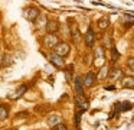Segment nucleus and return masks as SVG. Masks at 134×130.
<instances>
[{"instance_id": "obj_6", "label": "nucleus", "mask_w": 134, "mask_h": 130, "mask_svg": "<svg viewBox=\"0 0 134 130\" xmlns=\"http://www.w3.org/2000/svg\"><path fill=\"white\" fill-rule=\"evenodd\" d=\"M75 104H76V107L79 108V111H81V113H84L85 110L88 108V101H87V98L84 97V94H76Z\"/></svg>"}, {"instance_id": "obj_24", "label": "nucleus", "mask_w": 134, "mask_h": 130, "mask_svg": "<svg viewBox=\"0 0 134 130\" xmlns=\"http://www.w3.org/2000/svg\"><path fill=\"white\" fill-rule=\"evenodd\" d=\"M124 23H125V28H128V26H131V25H134V16H125V19H124Z\"/></svg>"}, {"instance_id": "obj_4", "label": "nucleus", "mask_w": 134, "mask_h": 130, "mask_svg": "<svg viewBox=\"0 0 134 130\" xmlns=\"http://www.w3.org/2000/svg\"><path fill=\"white\" fill-rule=\"evenodd\" d=\"M84 43L87 48H92L94 45H95V32L92 30V28H88V30L85 32L84 35Z\"/></svg>"}, {"instance_id": "obj_9", "label": "nucleus", "mask_w": 134, "mask_h": 130, "mask_svg": "<svg viewBox=\"0 0 134 130\" xmlns=\"http://www.w3.org/2000/svg\"><path fill=\"white\" fill-rule=\"evenodd\" d=\"M71 39H72V42L75 43V45H78V43L81 42V32H79L78 26H75V25L71 28Z\"/></svg>"}, {"instance_id": "obj_11", "label": "nucleus", "mask_w": 134, "mask_h": 130, "mask_svg": "<svg viewBox=\"0 0 134 130\" xmlns=\"http://www.w3.org/2000/svg\"><path fill=\"white\" fill-rule=\"evenodd\" d=\"M122 71L120 68H114L113 71H110V74H108V78H110L111 81H117V80H121L122 78Z\"/></svg>"}, {"instance_id": "obj_25", "label": "nucleus", "mask_w": 134, "mask_h": 130, "mask_svg": "<svg viewBox=\"0 0 134 130\" xmlns=\"http://www.w3.org/2000/svg\"><path fill=\"white\" fill-rule=\"evenodd\" d=\"M127 66H128L130 71L134 72V56H131V58H128V59H127Z\"/></svg>"}, {"instance_id": "obj_17", "label": "nucleus", "mask_w": 134, "mask_h": 130, "mask_svg": "<svg viewBox=\"0 0 134 130\" xmlns=\"http://www.w3.org/2000/svg\"><path fill=\"white\" fill-rule=\"evenodd\" d=\"M102 46L101 48H97L95 49V52L92 54V56H94V62H99V61H104V52H102Z\"/></svg>"}, {"instance_id": "obj_22", "label": "nucleus", "mask_w": 134, "mask_h": 130, "mask_svg": "<svg viewBox=\"0 0 134 130\" xmlns=\"http://www.w3.org/2000/svg\"><path fill=\"white\" fill-rule=\"evenodd\" d=\"M92 62H94V56H92L91 52H88V54L84 56V64H85V65H91Z\"/></svg>"}, {"instance_id": "obj_31", "label": "nucleus", "mask_w": 134, "mask_h": 130, "mask_svg": "<svg viewBox=\"0 0 134 130\" xmlns=\"http://www.w3.org/2000/svg\"><path fill=\"white\" fill-rule=\"evenodd\" d=\"M133 120H134V117H133Z\"/></svg>"}, {"instance_id": "obj_15", "label": "nucleus", "mask_w": 134, "mask_h": 130, "mask_svg": "<svg viewBox=\"0 0 134 130\" xmlns=\"http://www.w3.org/2000/svg\"><path fill=\"white\" fill-rule=\"evenodd\" d=\"M121 87H124V88H133L134 87V77H122L121 78Z\"/></svg>"}, {"instance_id": "obj_5", "label": "nucleus", "mask_w": 134, "mask_h": 130, "mask_svg": "<svg viewBox=\"0 0 134 130\" xmlns=\"http://www.w3.org/2000/svg\"><path fill=\"white\" fill-rule=\"evenodd\" d=\"M23 14H25V17H26L29 22H35L36 17L41 14V12H39L38 7H33V6H30V7H26V9L23 10Z\"/></svg>"}, {"instance_id": "obj_28", "label": "nucleus", "mask_w": 134, "mask_h": 130, "mask_svg": "<svg viewBox=\"0 0 134 130\" xmlns=\"http://www.w3.org/2000/svg\"><path fill=\"white\" fill-rule=\"evenodd\" d=\"M105 90H110V91H113V90H115V87H114V85H108V87H105Z\"/></svg>"}, {"instance_id": "obj_19", "label": "nucleus", "mask_w": 134, "mask_h": 130, "mask_svg": "<svg viewBox=\"0 0 134 130\" xmlns=\"http://www.w3.org/2000/svg\"><path fill=\"white\" fill-rule=\"evenodd\" d=\"M131 104L130 103H118V104H115V108H117V111H127V110H130L131 108Z\"/></svg>"}, {"instance_id": "obj_2", "label": "nucleus", "mask_w": 134, "mask_h": 130, "mask_svg": "<svg viewBox=\"0 0 134 130\" xmlns=\"http://www.w3.org/2000/svg\"><path fill=\"white\" fill-rule=\"evenodd\" d=\"M48 59H49V62L52 64L55 68H64V65H65L64 58L59 56L56 52H51V54H48Z\"/></svg>"}, {"instance_id": "obj_27", "label": "nucleus", "mask_w": 134, "mask_h": 130, "mask_svg": "<svg viewBox=\"0 0 134 130\" xmlns=\"http://www.w3.org/2000/svg\"><path fill=\"white\" fill-rule=\"evenodd\" d=\"M52 130H68V129L64 123H59V124H56L55 127H52Z\"/></svg>"}, {"instance_id": "obj_13", "label": "nucleus", "mask_w": 134, "mask_h": 130, "mask_svg": "<svg viewBox=\"0 0 134 130\" xmlns=\"http://www.w3.org/2000/svg\"><path fill=\"white\" fill-rule=\"evenodd\" d=\"M102 48L104 49H111L113 48V38L110 33H105L102 36Z\"/></svg>"}, {"instance_id": "obj_8", "label": "nucleus", "mask_w": 134, "mask_h": 130, "mask_svg": "<svg viewBox=\"0 0 134 130\" xmlns=\"http://www.w3.org/2000/svg\"><path fill=\"white\" fill-rule=\"evenodd\" d=\"M45 29H46L48 33H56L59 29V22L55 19H51L46 22V25H45Z\"/></svg>"}, {"instance_id": "obj_26", "label": "nucleus", "mask_w": 134, "mask_h": 130, "mask_svg": "<svg viewBox=\"0 0 134 130\" xmlns=\"http://www.w3.org/2000/svg\"><path fill=\"white\" fill-rule=\"evenodd\" d=\"M13 59L10 58V55H4L3 56V65H12Z\"/></svg>"}, {"instance_id": "obj_7", "label": "nucleus", "mask_w": 134, "mask_h": 130, "mask_svg": "<svg viewBox=\"0 0 134 130\" xmlns=\"http://www.w3.org/2000/svg\"><path fill=\"white\" fill-rule=\"evenodd\" d=\"M62 123V117L59 114H56V113H53V114H49L46 117V124L52 129V127H55L56 124Z\"/></svg>"}, {"instance_id": "obj_23", "label": "nucleus", "mask_w": 134, "mask_h": 130, "mask_svg": "<svg viewBox=\"0 0 134 130\" xmlns=\"http://www.w3.org/2000/svg\"><path fill=\"white\" fill-rule=\"evenodd\" d=\"M118 58H120L118 51L115 49V46H113V48H111V61H113V62H115V61L118 59Z\"/></svg>"}, {"instance_id": "obj_3", "label": "nucleus", "mask_w": 134, "mask_h": 130, "mask_svg": "<svg viewBox=\"0 0 134 130\" xmlns=\"http://www.w3.org/2000/svg\"><path fill=\"white\" fill-rule=\"evenodd\" d=\"M53 49H55V52L59 55V56H62V58L68 56L69 52H71V46H69V43H68V42H59Z\"/></svg>"}, {"instance_id": "obj_16", "label": "nucleus", "mask_w": 134, "mask_h": 130, "mask_svg": "<svg viewBox=\"0 0 134 130\" xmlns=\"http://www.w3.org/2000/svg\"><path fill=\"white\" fill-rule=\"evenodd\" d=\"M26 91H27V85H20L18 90H16V92H15V94H12L9 98H10V100H18V98L20 97V95H23Z\"/></svg>"}, {"instance_id": "obj_21", "label": "nucleus", "mask_w": 134, "mask_h": 130, "mask_svg": "<svg viewBox=\"0 0 134 130\" xmlns=\"http://www.w3.org/2000/svg\"><path fill=\"white\" fill-rule=\"evenodd\" d=\"M46 22H48V20L45 19L43 16H41V14H39V16L36 17V20H35V25H36V28H38V29H41L42 26L46 25Z\"/></svg>"}, {"instance_id": "obj_18", "label": "nucleus", "mask_w": 134, "mask_h": 130, "mask_svg": "<svg viewBox=\"0 0 134 130\" xmlns=\"http://www.w3.org/2000/svg\"><path fill=\"white\" fill-rule=\"evenodd\" d=\"M97 25H98V29H101V30H105V29L110 26V19H108V17H101V19L97 22Z\"/></svg>"}, {"instance_id": "obj_30", "label": "nucleus", "mask_w": 134, "mask_h": 130, "mask_svg": "<svg viewBox=\"0 0 134 130\" xmlns=\"http://www.w3.org/2000/svg\"><path fill=\"white\" fill-rule=\"evenodd\" d=\"M133 40H134V36H133Z\"/></svg>"}, {"instance_id": "obj_14", "label": "nucleus", "mask_w": 134, "mask_h": 130, "mask_svg": "<svg viewBox=\"0 0 134 130\" xmlns=\"http://www.w3.org/2000/svg\"><path fill=\"white\" fill-rule=\"evenodd\" d=\"M75 92L76 94H84V81L79 75L75 77Z\"/></svg>"}, {"instance_id": "obj_20", "label": "nucleus", "mask_w": 134, "mask_h": 130, "mask_svg": "<svg viewBox=\"0 0 134 130\" xmlns=\"http://www.w3.org/2000/svg\"><path fill=\"white\" fill-rule=\"evenodd\" d=\"M7 116H9V107L7 106H0V120H6Z\"/></svg>"}, {"instance_id": "obj_29", "label": "nucleus", "mask_w": 134, "mask_h": 130, "mask_svg": "<svg viewBox=\"0 0 134 130\" xmlns=\"http://www.w3.org/2000/svg\"><path fill=\"white\" fill-rule=\"evenodd\" d=\"M3 66V55H0V68Z\"/></svg>"}, {"instance_id": "obj_10", "label": "nucleus", "mask_w": 134, "mask_h": 130, "mask_svg": "<svg viewBox=\"0 0 134 130\" xmlns=\"http://www.w3.org/2000/svg\"><path fill=\"white\" fill-rule=\"evenodd\" d=\"M94 84H95V74L91 71V72H88V74L85 75V78H84V87H87V88H91Z\"/></svg>"}, {"instance_id": "obj_12", "label": "nucleus", "mask_w": 134, "mask_h": 130, "mask_svg": "<svg viewBox=\"0 0 134 130\" xmlns=\"http://www.w3.org/2000/svg\"><path fill=\"white\" fill-rule=\"evenodd\" d=\"M108 74H110V69H108V65H101V68H99V71H98V81H104L105 78L108 77Z\"/></svg>"}, {"instance_id": "obj_1", "label": "nucleus", "mask_w": 134, "mask_h": 130, "mask_svg": "<svg viewBox=\"0 0 134 130\" xmlns=\"http://www.w3.org/2000/svg\"><path fill=\"white\" fill-rule=\"evenodd\" d=\"M59 42H61V40H59V38L56 36L55 33H48L43 36V45H45V48H48V49H53Z\"/></svg>"}]
</instances>
